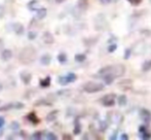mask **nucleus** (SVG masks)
<instances>
[{
  "label": "nucleus",
  "mask_w": 151,
  "mask_h": 140,
  "mask_svg": "<svg viewBox=\"0 0 151 140\" xmlns=\"http://www.w3.org/2000/svg\"><path fill=\"white\" fill-rule=\"evenodd\" d=\"M37 57V52L33 46H26L21 51L20 55H19V60L23 64H31L36 60Z\"/></svg>",
  "instance_id": "1"
},
{
  "label": "nucleus",
  "mask_w": 151,
  "mask_h": 140,
  "mask_svg": "<svg viewBox=\"0 0 151 140\" xmlns=\"http://www.w3.org/2000/svg\"><path fill=\"white\" fill-rule=\"evenodd\" d=\"M125 73V67L121 64H116V65H110V66H106L104 68H102L99 71L100 75H110L114 76V77H121L123 74Z\"/></svg>",
  "instance_id": "2"
},
{
  "label": "nucleus",
  "mask_w": 151,
  "mask_h": 140,
  "mask_svg": "<svg viewBox=\"0 0 151 140\" xmlns=\"http://www.w3.org/2000/svg\"><path fill=\"white\" fill-rule=\"evenodd\" d=\"M104 90V86L100 82H86L83 86V91L86 93H98L101 92V91Z\"/></svg>",
  "instance_id": "3"
},
{
  "label": "nucleus",
  "mask_w": 151,
  "mask_h": 140,
  "mask_svg": "<svg viewBox=\"0 0 151 140\" xmlns=\"http://www.w3.org/2000/svg\"><path fill=\"white\" fill-rule=\"evenodd\" d=\"M76 78H77L76 74L70 72V73H68L67 75H65V76H60L58 82L61 86H66V84H70V82H74L76 80Z\"/></svg>",
  "instance_id": "4"
},
{
  "label": "nucleus",
  "mask_w": 151,
  "mask_h": 140,
  "mask_svg": "<svg viewBox=\"0 0 151 140\" xmlns=\"http://www.w3.org/2000/svg\"><path fill=\"white\" fill-rule=\"evenodd\" d=\"M115 95L114 94H107L104 97H102L101 99V103L106 107H111V106H114L115 104Z\"/></svg>",
  "instance_id": "5"
},
{
  "label": "nucleus",
  "mask_w": 151,
  "mask_h": 140,
  "mask_svg": "<svg viewBox=\"0 0 151 140\" xmlns=\"http://www.w3.org/2000/svg\"><path fill=\"white\" fill-rule=\"evenodd\" d=\"M23 107H24V104H23V103L10 102V103H7V104L1 106V107H0V111H8V110L14 109V108H16V109H21V108H23Z\"/></svg>",
  "instance_id": "6"
},
{
  "label": "nucleus",
  "mask_w": 151,
  "mask_h": 140,
  "mask_svg": "<svg viewBox=\"0 0 151 140\" xmlns=\"http://www.w3.org/2000/svg\"><path fill=\"white\" fill-rule=\"evenodd\" d=\"M140 115H141V118H143V121L145 123L151 122V112L149 110L143 108V109H141V111H140Z\"/></svg>",
  "instance_id": "7"
},
{
  "label": "nucleus",
  "mask_w": 151,
  "mask_h": 140,
  "mask_svg": "<svg viewBox=\"0 0 151 140\" xmlns=\"http://www.w3.org/2000/svg\"><path fill=\"white\" fill-rule=\"evenodd\" d=\"M20 76H21V79H22V82H24L25 84H30V82L32 79L31 73H29V72H27V71H23V72H21Z\"/></svg>",
  "instance_id": "8"
},
{
  "label": "nucleus",
  "mask_w": 151,
  "mask_h": 140,
  "mask_svg": "<svg viewBox=\"0 0 151 140\" xmlns=\"http://www.w3.org/2000/svg\"><path fill=\"white\" fill-rule=\"evenodd\" d=\"M42 38H43V41L45 42L46 44H52L55 42L54 35L50 32H44L43 35H42Z\"/></svg>",
  "instance_id": "9"
},
{
  "label": "nucleus",
  "mask_w": 151,
  "mask_h": 140,
  "mask_svg": "<svg viewBox=\"0 0 151 140\" xmlns=\"http://www.w3.org/2000/svg\"><path fill=\"white\" fill-rule=\"evenodd\" d=\"M50 62H52V56H50V54H44L43 56H41V58H40V63H41L42 65H44V66L50 65Z\"/></svg>",
  "instance_id": "10"
},
{
  "label": "nucleus",
  "mask_w": 151,
  "mask_h": 140,
  "mask_svg": "<svg viewBox=\"0 0 151 140\" xmlns=\"http://www.w3.org/2000/svg\"><path fill=\"white\" fill-rule=\"evenodd\" d=\"M27 118H28L29 122L32 123V124H34V125H37L38 123L40 122V118L36 115L35 112H30V113L27 115Z\"/></svg>",
  "instance_id": "11"
},
{
  "label": "nucleus",
  "mask_w": 151,
  "mask_h": 140,
  "mask_svg": "<svg viewBox=\"0 0 151 140\" xmlns=\"http://www.w3.org/2000/svg\"><path fill=\"white\" fill-rule=\"evenodd\" d=\"M12 57V52L10 50H3L1 53V59L3 61H8L10 60Z\"/></svg>",
  "instance_id": "12"
},
{
  "label": "nucleus",
  "mask_w": 151,
  "mask_h": 140,
  "mask_svg": "<svg viewBox=\"0 0 151 140\" xmlns=\"http://www.w3.org/2000/svg\"><path fill=\"white\" fill-rule=\"evenodd\" d=\"M28 7L29 9L31 10H37L40 8V3L38 0H32L31 2H29L28 3Z\"/></svg>",
  "instance_id": "13"
},
{
  "label": "nucleus",
  "mask_w": 151,
  "mask_h": 140,
  "mask_svg": "<svg viewBox=\"0 0 151 140\" xmlns=\"http://www.w3.org/2000/svg\"><path fill=\"white\" fill-rule=\"evenodd\" d=\"M36 12H37V14H36V18L39 19V20L44 19L46 16V14H47V12H46L45 8H39V9L36 10Z\"/></svg>",
  "instance_id": "14"
},
{
  "label": "nucleus",
  "mask_w": 151,
  "mask_h": 140,
  "mask_svg": "<svg viewBox=\"0 0 151 140\" xmlns=\"http://www.w3.org/2000/svg\"><path fill=\"white\" fill-rule=\"evenodd\" d=\"M50 76H47V77L43 78V79L40 80V87L41 88H47V87H50Z\"/></svg>",
  "instance_id": "15"
},
{
  "label": "nucleus",
  "mask_w": 151,
  "mask_h": 140,
  "mask_svg": "<svg viewBox=\"0 0 151 140\" xmlns=\"http://www.w3.org/2000/svg\"><path fill=\"white\" fill-rule=\"evenodd\" d=\"M127 99L125 97V95H120V96L117 97V103L119 106H124L127 104Z\"/></svg>",
  "instance_id": "16"
},
{
  "label": "nucleus",
  "mask_w": 151,
  "mask_h": 140,
  "mask_svg": "<svg viewBox=\"0 0 151 140\" xmlns=\"http://www.w3.org/2000/svg\"><path fill=\"white\" fill-rule=\"evenodd\" d=\"M14 32H16L17 34L21 35L24 33V27H23L21 24H14Z\"/></svg>",
  "instance_id": "17"
},
{
  "label": "nucleus",
  "mask_w": 151,
  "mask_h": 140,
  "mask_svg": "<svg viewBox=\"0 0 151 140\" xmlns=\"http://www.w3.org/2000/svg\"><path fill=\"white\" fill-rule=\"evenodd\" d=\"M57 115H58V110H55V111L50 112V113L47 114V116H46V121H48V122H52V121L56 120Z\"/></svg>",
  "instance_id": "18"
},
{
  "label": "nucleus",
  "mask_w": 151,
  "mask_h": 140,
  "mask_svg": "<svg viewBox=\"0 0 151 140\" xmlns=\"http://www.w3.org/2000/svg\"><path fill=\"white\" fill-rule=\"evenodd\" d=\"M133 84V80L132 79H122L118 82V86L119 87H131Z\"/></svg>",
  "instance_id": "19"
},
{
  "label": "nucleus",
  "mask_w": 151,
  "mask_h": 140,
  "mask_svg": "<svg viewBox=\"0 0 151 140\" xmlns=\"http://www.w3.org/2000/svg\"><path fill=\"white\" fill-rule=\"evenodd\" d=\"M142 70L144 72H147L151 70V60H148V61H145L142 65Z\"/></svg>",
  "instance_id": "20"
},
{
  "label": "nucleus",
  "mask_w": 151,
  "mask_h": 140,
  "mask_svg": "<svg viewBox=\"0 0 151 140\" xmlns=\"http://www.w3.org/2000/svg\"><path fill=\"white\" fill-rule=\"evenodd\" d=\"M114 76H112V75H110V74H107V75H103V79L105 80V82H106V84H111L112 82H113V80H114Z\"/></svg>",
  "instance_id": "21"
},
{
  "label": "nucleus",
  "mask_w": 151,
  "mask_h": 140,
  "mask_svg": "<svg viewBox=\"0 0 151 140\" xmlns=\"http://www.w3.org/2000/svg\"><path fill=\"white\" fill-rule=\"evenodd\" d=\"M78 6L81 9H86L88 6V0H78Z\"/></svg>",
  "instance_id": "22"
},
{
  "label": "nucleus",
  "mask_w": 151,
  "mask_h": 140,
  "mask_svg": "<svg viewBox=\"0 0 151 140\" xmlns=\"http://www.w3.org/2000/svg\"><path fill=\"white\" fill-rule=\"evenodd\" d=\"M44 139H48V140H57L58 139V137L56 136V134H54V133L52 132H45L44 133Z\"/></svg>",
  "instance_id": "23"
},
{
  "label": "nucleus",
  "mask_w": 151,
  "mask_h": 140,
  "mask_svg": "<svg viewBox=\"0 0 151 140\" xmlns=\"http://www.w3.org/2000/svg\"><path fill=\"white\" fill-rule=\"evenodd\" d=\"M86 59V55L84 54H77L75 56V61L78 63H81V62H84V60Z\"/></svg>",
  "instance_id": "24"
},
{
  "label": "nucleus",
  "mask_w": 151,
  "mask_h": 140,
  "mask_svg": "<svg viewBox=\"0 0 151 140\" xmlns=\"http://www.w3.org/2000/svg\"><path fill=\"white\" fill-rule=\"evenodd\" d=\"M58 60H59V62H60L61 64H64V63L67 62V56H66V54H64V53H61V54H59Z\"/></svg>",
  "instance_id": "25"
},
{
  "label": "nucleus",
  "mask_w": 151,
  "mask_h": 140,
  "mask_svg": "<svg viewBox=\"0 0 151 140\" xmlns=\"http://www.w3.org/2000/svg\"><path fill=\"white\" fill-rule=\"evenodd\" d=\"M80 132H81V126H80V124L78 123V121H76L75 122V128H74V134L78 135Z\"/></svg>",
  "instance_id": "26"
},
{
  "label": "nucleus",
  "mask_w": 151,
  "mask_h": 140,
  "mask_svg": "<svg viewBox=\"0 0 151 140\" xmlns=\"http://www.w3.org/2000/svg\"><path fill=\"white\" fill-rule=\"evenodd\" d=\"M42 135H43V132H35L33 135H32L31 138L32 139H42L43 138Z\"/></svg>",
  "instance_id": "27"
},
{
  "label": "nucleus",
  "mask_w": 151,
  "mask_h": 140,
  "mask_svg": "<svg viewBox=\"0 0 151 140\" xmlns=\"http://www.w3.org/2000/svg\"><path fill=\"white\" fill-rule=\"evenodd\" d=\"M19 128H20V124L18 122H12L10 124V129L12 130H18Z\"/></svg>",
  "instance_id": "28"
},
{
  "label": "nucleus",
  "mask_w": 151,
  "mask_h": 140,
  "mask_svg": "<svg viewBox=\"0 0 151 140\" xmlns=\"http://www.w3.org/2000/svg\"><path fill=\"white\" fill-rule=\"evenodd\" d=\"M141 138L142 139H144V140H147V139H150L151 138V134L149 132H144V133H142V136H141Z\"/></svg>",
  "instance_id": "29"
},
{
  "label": "nucleus",
  "mask_w": 151,
  "mask_h": 140,
  "mask_svg": "<svg viewBox=\"0 0 151 140\" xmlns=\"http://www.w3.org/2000/svg\"><path fill=\"white\" fill-rule=\"evenodd\" d=\"M106 129H107V124H106L105 122L100 123V131H102V132H105Z\"/></svg>",
  "instance_id": "30"
},
{
  "label": "nucleus",
  "mask_w": 151,
  "mask_h": 140,
  "mask_svg": "<svg viewBox=\"0 0 151 140\" xmlns=\"http://www.w3.org/2000/svg\"><path fill=\"white\" fill-rule=\"evenodd\" d=\"M131 53H132L131 48H127V50H125V52H124V57H123V58H124L125 60H127V59L129 58V56H131Z\"/></svg>",
  "instance_id": "31"
},
{
  "label": "nucleus",
  "mask_w": 151,
  "mask_h": 140,
  "mask_svg": "<svg viewBox=\"0 0 151 140\" xmlns=\"http://www.w3.org/2000/svg\"><path fill=\"white\" fill-rule=\"evenodd\" d=\"M116 48H117V44H111V45H109V48H108V52L113 53Z\"/></svg>",
  "instance_id": "32"
},
{
  "label": "nucleus",
  "mask_w": 151,
  "mask_h": 140,
  "mask_svg": "<svg viewBox=\"0 0 151 140\" xmlns=\"http://www.w3.org/2000/svg\"><path fill=\"white\" fill-rule=\"evenodd\" d=\"M132 5H139L140 3L142 2V0H127Z\"/></svg>",
  "instance_id": "33"
},
{
  "label": "nucleus",
  "mask_w": 151,
  "mask_h": 140,
  "mask_svg": "<svg viewBox=\"0 0 151 140\" xmlns=\"http://www.w3.org/2000/svg\"><path fill=\"white\" fill-rule=\"evenodd\" d=\"M36 35H37V33L36 32H33V31H30L28 34V38L29 39H34V38L36 37Z\"/></svg>",
  "instance_id": "34"
},
{
  "label": "nucleus",
  "mask_w": 151,
  "mask_h": 140,
  "mask_svg": "<svg viewBox=\"0 0 151 140\" xmlns=\"http://www.w3.org/2000/svg\"><path fill=\"white\" fill-rule=\"evenodd\" d=\"M4 124H5V120H4V118L0 116V128H3Z\"/></svg>",
  "instance_id": "35"
},
{
  "label": "nucleus",
  "mask_w": 151,
  "mask_h": 140,
  "mask_svg": "<svg viewBox=\"0 0 151 140\" xmlns=\"http://www.w3.org/2000/svg\"><path fill=\"white\" fill-rule=\"evenodd\" d=\"M139 131L141 133H144V132H146V131H147V128H146L145 126H140L139 127Z\"/></svg>",
  "instance_id": "36"
},
{
  "label": "nucleus",
  "mask_w": 151,
  "mask_h": 140,
  "mask_svg": "<svg viewBox=\"0 0 151 140\" xmlns=\"http://www.w3.org/2000/svg\"><path fill=\"white\" fill-rule=\"evenodd\" d=\"M3 46H4L3 40L0 39V53H2V51H3Z\"/></svg>",
  "instance_id": "37"
},
{
  "label": "nucleus",
  "mask_w": 151,
  "mask_h": 140,
  "mask_svg": "<svg viewBox=\"0 0 151 140\" xmlns=\"http://www.w3.org/2000/svg\"><path fill=\"white\" fill-rule=\"evenodd\" d=\"M110 1H111V0H100V2H101L102 4H108Z\"/></svg>",
  "instance_id": "38"
},
{
  "label": "nucleus",
  "mask_w": 151,
  "mask_h": 140,
  "mask_svg": "<svg viewBox=\"0 0 151 140\" xmlns=\"http://www.w3.org/2000/svg\"><path fill=\"white\" fill-rule=\"evenodd\" d=\"M120 139H122V140H127V139H129V136H127V134H122L121 135V137H120Z\"/></svg>",
  "instance_id": "39"
},
{
  "label": "nucleus",
  "mask_w": 151,
  "mask_h": 140,
  "mask_svg": "<svg viewBox=\"0 0 151 140\" xmlns=\"http://www.w3.org/2000/svg\"><path fill=\"white\" fill-rule=\"evenodd\" d=\"M63 139H70V140H71V139H72V137L70 136V135H64V136H63Z\"/></svg>",
  "instance_id": "40"
},
{
  "label": "nucleus",
  "mask_w": 151,
  "mask_h": 140,
  "mask_svg": "<svg viewBox=\"0 0 151 140\" xmlns=\"http://www.w3.org/2000/svg\"><path fill=\"white\" fill-rule=\"evenodd\" d=\"M2 134H3V128H0V137L2 136Z\"/></svg>",
  "instance_id": "41"
},
{
  "label": "nucleus",
  "mask_w": 151,
  "mask_h": 140,
  "mask_svg": "<svg viewBox=\"0 0 151 140\" xmlns=\"http://www.w3.org/2000/svg\"><path fill=\"white\" fill-rule=\"evenodd\" d=\"M64 1H65V0H56L57 3H63Z\"/></svg>",
  "instance_id": "42"
},
{
  "label": "nucleus",
  "mask_w": 151,
  "mask_h": 140,
  "mask_svg": "<svg viewBox=\"0 0 151 140\" xmlns=\"http://www.w3.org/2000/svg\"><path fill=\"white\" fill-rule=\"evenodd\" d=\"M1 89H2V87H1V84H0V91H1Z\"/></svg>",
  "instance_id": "43"
},
{
  "label": "nucleus",
  "mask_w": 151,
  "mask_h": 140,
  "mask_svg": "<svg viewBox=\"0 0 151 140\" xmlns=\"http://www.w3.org/2000/svg\"><path fill=\"white\" fill-rule=\"evenodd\" d=\"M149 1H150V2H151V0H149Z\"/></svg>",
  "instance_id": "44"
}]
</instances>
